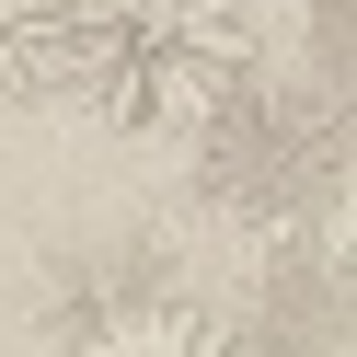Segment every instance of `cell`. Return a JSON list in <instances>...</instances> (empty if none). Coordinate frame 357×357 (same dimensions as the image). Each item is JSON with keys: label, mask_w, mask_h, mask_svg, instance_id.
Wrapping results in <instances>:
<instances>
[{"label": "cell", "mask_w": 357, "mask_h": 357, "mask_svg": "<svg viewBox=\"0 0 357 357\" xmlns=\"http://www.w3.org/2000/svg\"><path fill=\"white\" fill-rule=\"evenodd\" d=\"M265 0H70V81L116 139H196L219 104L254 81Z\"/></svg>", "instance_id": "1"}, {"label": "cell", "mask_w": 357, "mask_h": 357, "mask_svg": "<svg viewBox=\"0 0 357 357\" xmlns=\"http://www.w3.org/2000/svg\"><path fill=\"white\" fill-rule=\"evenodd\" d=\"M70 357H254V346H242V323H231V311H208V300L127 288V300H104L93 323L70 334Z\"/></svg>", "instance_id": "2"}, {"label": "cell", "mask_w": 357, "mask_h": 357, "mask_svg": "<svg viewBox=\"0 0 357 357\" xmlns=\"http://www.w3.org/2000/svg\"><path fill=\"white\" fill-rule=\"evenodd\" d=\"M70 81V0H0V116L58 104Z\"/></svg>", "instance_id": "3"}, {"label": "cell", "mask_w": 357, "mask_h": 357, "mask_svg": "<svg viewBox=\"0 0 357 357\" xmlns=\"http://www.w3.org/2000/svg\"><path fill=\"white\" fill-rule=\"evenodd\" d=\"M300 12H323V0H300Z\"/></svg>", "instance_id": "4"}]
</instances>
